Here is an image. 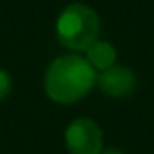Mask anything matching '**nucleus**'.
I'll return each instance as SVG.
<instances>
[{"label": "nucleus", "instance_id": "f257e3e1", "mask_svg": "<svg viewBox=\"0 0 154 154\" xmlns=\"http://www.w3.org/2000/svg\"><path fill=\"white\" fill-rule=\"evenodd\" d=\"M96 84V71L80 54H63L51 62L44 76L45 94L56 103L82 100Z\"/></svg>", "mask_w": 154, "mask_h": 154}, {"label": "nucleus", "instance_id": "f03ea898", "mask_svg": "<svg viewBox=\"0 0 154 154\" xmlns=\"http://www.w3.org/2000/svg\"><path fill=\"white\" fill-rule=\"evenodd\" d=\"M98 36L100 18L87 4H69L56 18V38L69 51H87Z\"/></svg>", "mask_w": 154, "mask_h": 154}, {"label": "nucleus", "instance_id": "7ed1b4c3", "mask_svg": "<svg viewBox=\"0 0 154 154\" xmlns=\"http://www.w3.org/2000/svg\"><path fill=\"white\" fill-rule=\"evenodd\" d=\"M69 154H100L103 150V132L91 118H76L65 129Z\"/></svg>", "mask_w": 154, "mask_h": 154}, {"label": "nucleus", "instance_id": "20e7f679", "mask_svg": "<svg viewBox=\"0 0 154 154\" xmlns=\"http://www.w3.org/2000/svg\"><path fill=\"white\" fill-rule=\"evenodd\" d=\"M96 84L109 98H125L136 89V76L125 65H112L96 74Z\"/></svg>", "mask_w": 154, "mask_h": 154}, {"label": "nucleus", "instance_id": "39448f33", "mask_svg": "<svg viewBox=\"0 0 154 154\" xmlns=\"http://www.w3.org/2000/svg\"><path fill=\"white\" fill-rule=\"evenodd\" d=\"M85 60L89 62V65L98 72L109 69L114 65L116 62V49L112 44L105 42V40H96L87 51H85Z\"/></svg>", "mask_w": 154, "mask_h": 154}, {"label": "nucleus", "instance_id": "423d86ee", "mask_svg": "<svg viewBox=\"0 0 154 154\" xmlns=\"http://www.w3.org/2000/svg\"><path fill=\"white\" fill-rule=\"evenodd\" d=\"M11 89H13V80L9 72L0 67V102H4L11 94Z\"/></svg>", "mask_w": 154, "mask_h": 154}, {"label": "nucleus", "instance_id": "0eeeda50", "mask_svg": "<svg viewBox=\"0 0 154 154\" xmlns=\"http://www.w3.org/2000/svg\"><path fill=\"white\" fill-rule=\"evenodd\" d=\"M100 154H123L120 149H114V147H111V149H103Z\"/></svg>", "mask_w": 154, "mask_h": 154}]
</instances>
